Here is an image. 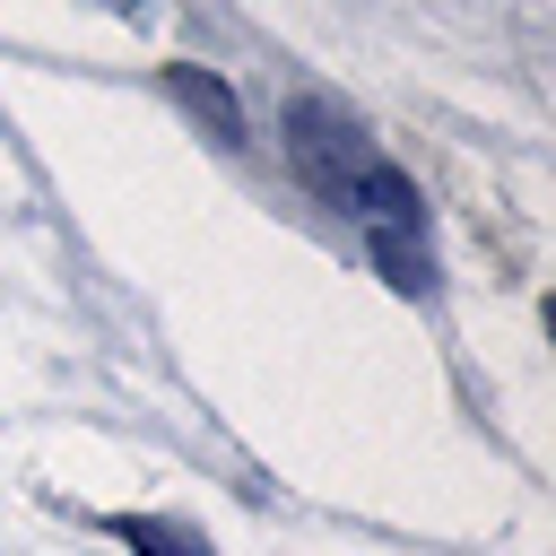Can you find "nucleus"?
Segmentation results:
<instances>
[{"instance_id": "1", "label": "nucleus", "mask_w": 556, "mask_h": 556, "mask_svg": "<svg viewBox=\"0 0 556 556\" xmlns=\"http://www.w3.org/2000/svg\"><path fill=\"white\" fill-rule=\"evenodd\" d=\"M287 165L348 217V191H356V174L374 165V139L339 113V104H321V96H304V104H287Z\"/></svg>"}, {"instance_id": "2", "label": "nucleus", "mask_w": 556, "mask_h": 556, "mask_svg": "<svg viewBox=\"0 0 556 556\" xmlns=\"http://www.w3.org/2000/svg\"><path fill=\"white\" fill-rule=\"evenodd\" d=\"M165 87H174V104H182L191 122H208L217 148H243V104H235V87H226L217 70H200V61H165Z\"/></svg>"}, {"instance_id": "3", "label": "nucleus", "mask_w": 556, "mask_h": 556, "mask_svg": "<svg viewBox=\"0 0 556 556\" xmlns=\"http://www.w3.org/2000/svg\"><path fill=\"white\" fill-rule=\"evenodd\" d=\"M122 547H139V556H208V539L191 530V521H165V513H113L104 521Z\"/></svg>"}, {"instance_id": "4", "label": "nucleus", "mask_w": 556, "mask_h": 556, "mask_svg": "<svg viewBox=\"0 0 556 556\" xmlns=\"http://www.w3.org/2000/svg\"><path fill=\"white\" fill-rule=\"evenodd\" d=\"M365 252H374V269H382L400 295H426V287H434V252H426V235H365Z\"/></svg>"}]
</instances>
